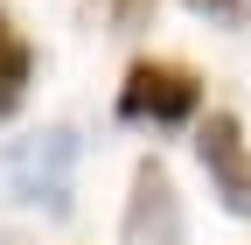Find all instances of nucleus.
<instances>
[{"label":"nucleus","mask_w":251,"mask_h":245,"mask_svg":"<svg viewBox=\"0 0 251 245\" xmlns=\"http://www.w3.org/2000/svg\"><path fill=\"white\" fill-rule=\"evenodd\" d=\"M70 175H77V133L70 126H42L7 154V196L49 217H70Z\"/></svg>","instance_id":"nucleus-1"},{"label":"nucleus","mask_w":251,"mask_h":245,"mask_svg":"<svg viewBox=\"0 0 251 245\" xmlns=\"http://www.w3.org/2000/svg\"><path fill=\"white\" fill-rule=\"evenodd\" d=\"M202 105V84L188 63H133L119 84V119L133 126H188Z\"/></svg>","instance_id":"nucleus-2"},{"label":"nucleus","mask_w":251,"mask_h":245,"mask_svg":"<svg viewBox=\"0 0 251 245\" xmlns=\"http://www.w3.org/2000/svg\"><path fill=\"white\" fill-rule=\"evenodd\" d=\"M196 154L216 182V196H224L230 217H251V147H244V126L230 112H209L202 133H196Z\"/></svg>","instance_id":"nucleus-3"},{"label":"nucleus","mask_w":251,"mask_h":245,"mask_svg":"<svg viewBox=\"0 0 251 245\" xmlns=\"http://www.w3.org/2000/svg\"><path fill=\"white\" fill-rule=\"evenodd\" d=\"M126 238L133 245H181V203L161 161L133 168V203H126Z\"/></svg>","instance_id":"nucleus-4"},{"label":"nucleus","mask_w":251,"mask_h":245,"mask_svg":"<svg viewBox=\"0 0 251 245\" xmlns=\"http://www.w3.org/2000/svg\"><path fill=\"white\" fill-rule=\"evenodd\" d=\"M28 77H35V49H28V42L14 35V21L0 14V119L28 98Z\"/></svg>","instance_id":"nucleus-5"},{"label":"nucleus","mask_w":251,"mask_h":245,"mask_svg":"<svg viewBox=\"0 0 251 245\" xmlns=\"http://www.w3.org/2000/svg\"><path fill=\"white\" fill-rule=\"evenodd\" d=\"M188 14H202V21H224V28H244L251 21V0H181Z\"/></svg>","instance_id":"nucleus-6"},{"label":"nucleus","mask_w":251,"mask_h":245,"mask_svg":"<svg viewBox=\"0 0 251 245\" xmlns=\"http://www.w3.org/2000/svg\"><path fill=\"white\" fill-rule=\"evenodd\" d=\"M147 7H153V0H112V21H119V28H140Z\"/></svg>","instance_id":"nucleus-7"}]
</instances>
